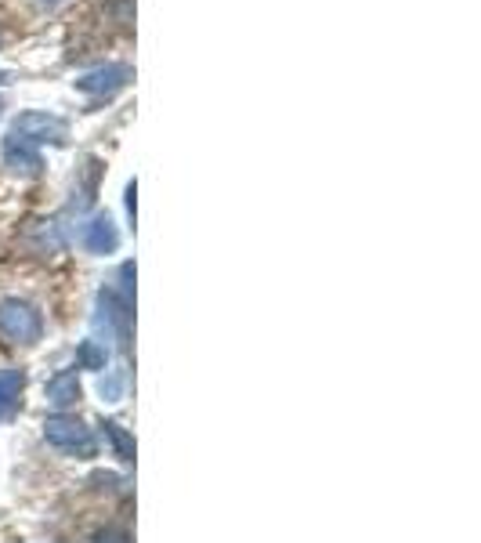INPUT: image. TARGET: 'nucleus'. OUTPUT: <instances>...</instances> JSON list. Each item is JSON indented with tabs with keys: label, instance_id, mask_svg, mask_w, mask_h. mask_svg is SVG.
I'll use <instances>...</instances> for the list:
<instances>
[{
	"label": "nucleus",
	"instance_id": "nucleus-2",
	"mask_svg": "<svg viewBox=\"0 0 481 543\" xmlns=\"http://www.w3.org/2000/svg\"><path fill=\"white\" fill-rule=\"evenodd\" d=\"M44 439L51 442L55 449H62V453H69V457H95V435H91V428H87L84 420L76 417H48V424H44Z\"/></svg>",
	"mask_w": 481,
	"mask_h": 543
},
{
	"label": "nucleus",
	"instance_id": "nucleus-5",
	"mask_svg": "<svg viewBox=\"0 0 481 543\" xmlns=\"http://www.w3.org/2000/svg\"><path fill=\"white\" fill-rule=\"evenodd\" d=\"M4 163H8L19 178H37V174L44 171V160H40L37 145H29L19 134H8V138H4Z\"/></svg>",
	"mask_w": 481,
	"mask_h": 543
},
{
	"label": "nucleus",
	"instance_id": "nucleus-10",
	"mask_svg": "<svg viewBox=\"0 0 481 543\" xmlns=\"http://www.w3.org/2000/svg\"><path fill=\"white\" fill-rule=\"evenodd\" d=\"M76 359H80V366H84V370H105V348L98 341H84V344H80Z\"/></svg>",
	"mask_w": 481,
	"mask_h": 543
},
{
	"label": "nucleus",
	"instance_id": "nucleus-12",
	"mask_svg": "<svg viewBox=\"0 0 481 543\" xmlns=\"http://www.w3.org/2000/svg\"><path fill=\"white\" fill-rule=\"evenodd\" d=\"M4 80H8V73H0V84H4Z\"/></svg>",
	"mask_w": 481,
	"mask_h": 543
},
{
	"label": "nucleus",
	"instance_id": "nucleus-9",
	"mask_svg": "<svg viewBox=\"0 0 481 543\" xmlns=\"http://www.w3.org/2000/svg\"><path fill=\"white\" fill-rule=\"evenodd\" d=\"M102 428H105V435H109V442H113L116 457H120L123 464H131V460H134V439H131V431L123 428V424H116V420H105Z\"/></svg>",
	"mask_w": 481,
	"mask_h": 543
},
{
	"label": "nucleus",
	"instance_id": "nucleus-7",
	"mask_svg": "<svg viewBox=\"0 0 481 543\" xmlns=\"http://www.w3.org/2000/svg\"><path fill=\"white\" fill-rule=\"evenodd\" d=\"M84 247L91 250V254H113V250L120 247V232H116L113 218L98 214V218L84 229Z\"/></svg>",
	"mask_w": 481,
	"mask_h": 543
},
{
	"label": "nucleus",
	"instance_id": "nucleus-1",
	"mask_svg": "<svg viewBox=\"0 0 481 543\" xmlns=\"http://www.w3.org/2000/svg\"><path fill=\"white\" fill-rule=\"evenodd\" d=\"M44 334V319L29 301L8 297L0 301V337H8L11 344H33Z\"/></svg>",
	"mask_w": 481,
	"mask_h": 543
},
{
	"label": "nucleus",
	"instance_id": "nucleus-6",
	"mask_svg": "<svg viewBox=\"0 0 481 543\" xmlns=\"http://www.w3.org/2000/svg\"><path fill=\"white\" fill-rule=\"evenodd\" d=\"M22 388H26V373L15 370V366H4L0 370V424L15 417L22 402Z\"/></svg>",
	"mask_w": 481,
	"mask_h": 543
},
{
	"label": "nucleus",
	"instance_id": "nucleus-4",
	"mask_svg": "<svg viewBox=\"0 0 481 543\" xmlns=\"http://www.w3.org/2000/svg\"><path fill=\"white\" fill-rule=\"evenodd\" d=\"M131 66H123V62H113V66H102L95 69V73H87V77L76 80V87L84 91V95H98V98H109L116 95V91H123V87L131 84Z\"/></svg>",
	"mask_w": 481,
	"mask_h": 543
},
{
	"label": "nucleus",
	"instance_id": "nucleus-3",
	"mask_svg": "<svg viewBox=\"0 0 481 543\" xmlns=\"http://www.w3.org/2000/svg\"><path fill=\"white\" fill-rule=\"evenodd\" d=\"M11 134H19L26 138L29 145H62L69 138V127L62 116H51V113H22L15 124H11Z\"/></svg>",
	"mask_w": 481,
	"mask_h": 543
},
{
	"label": "nucleus",
	"instance_id": "nucleus-8",
	"mask_svg": "<svg viewBox=\"0 0 481 543\" xmlns=\"http://www.w3.org/2000/svg\"><path fill=\"white\" fill-rule=\"evenodd\" d=\"M76 399H80V381H76V373L73 370L55 373V377L48 381V402H51V406L66 410V406H73Z\"/></svg>",
	"mask_w": 481,
	"mask_h": 543
},
{
	"label": "nucleus",
	"instance_id": "nucleus-11",
	"mask_svg": "<svg viewBox=\"0 0 481 543\" xmlns=\"http://www.w3.org/2000/svg\"><path fill=\"white\" fill-rule=\"evenodd\" d=\"M95 543H131V536H127V529H120V525H109V529H102V533L95 536Z\"/></svg>",
	"mask_w": 481,
	"mask_h": 543
},
{
	"label": "nucleus",
	"instance_id": "nucleus-13",
	"mask_svg": "<svg viewBox=\"0 0 481 543\" xmlns=\"http://www.w3.org/2000/svg\"><path fill=\"white\" fill-rule=\"evenodd\" d=\"M40 4H58V0H40Z\"/></svg>",
	"mask_w": 481,
	"mask_h": 543
}]
</instances>
